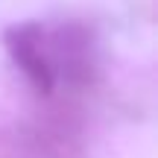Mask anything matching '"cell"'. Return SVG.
<instances>
[{
  "instance_id": "6da1fadb",
  "label": "cell",
  "mask_w": 158,
  "mask_h": 158,
  "mask_svg": "<svg viewBox=\"0 0 158 158\" xmlns=\"http://www.w3.org/2000/svg\"><path fill=\"white\" fill-rule=\"evenodd\" d=\"M6 50L38 94H50L56 88V76H53L50 56H47V32L38 23L12 27L6 32Z\"/></svg>"
},
{
  "instance_id": "7a4b0ae2",
  "label": "cell",
  "mask_w": 158,
  "mask_h": 158,
  "mask_svg": "<svg viewBox=\"0 0 158 158\" xmlns=\"http://www.w3.org/2000/svg\"><path fill=\"white\" fill-rule=\"evenodd\" d=\"M47 56L56 82L64 79L68 85H88L94 76L91 41L79 27H62L53 32V38H47Z\"/></svg>"
}]
</instances>
